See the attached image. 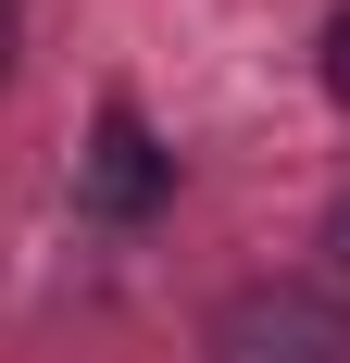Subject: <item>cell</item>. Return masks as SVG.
Wrapping results in <instances>:
<instances>
[{"label":"cell","instance_id":"1","mask_svg":"<svg viewBox=\"0 0 350 363\" xmlns=\"http://www.w3.org/2000/svg\"><path fill=\"white\" fill-rule=\"evenodd\" d=\"M201 351L213 363H350V301L313 276H250V289L213 301Z\"/></svg>","mask_w":350,"mask_h":363},{"label":"cell","instance_id":"2","mask_svg":"<svg viewBox=\"0 0 350 363\" xmlns=\"http://www.w3.org/2000/svg\"><path fill=\"white\" fill-rule=\"evenodd\" d=\"M163 188H175V150L138 125V101H101V138L75 150V201L101 225H138V213H163Z\"/></svg>","mask_w":350,"mask_h":363},{"label":"cell","instance_id":"3","mask_svg":"<svg viewBox=\"0 0 350 363\" xmlns=\"http://www.w3.org/2000/svg\"><path fill=\"white\" fill-rule=\"evenodd\" d=\"M313 75H325V101L350 113V0H338V13H325V38H313Z\"/></svg>","mask_w":350,"mask_h":363},{"label":"cell","instance_id":"4","mask_svg":"<svg viewBox=\"0 0 350 363\" xmlns=\"http://www.w3.org/2000/svg\"><path fill=\"white\" fill-rule=\"evenodd\" d=\"M13 63H26V0H0V88H13Z\"/></svg>","mask_w":350,"mask_h":363},{"label":"cell","instance_id":"5","mask_svg":"<svg viewBox=\"0 0 350 363\" xmlns=\"http://www.w3.org/2000/svg\"><path fill=\"white\" fill-rule=\"evenodd\" d=\"M325 251H338V276H350V188H338V213H325Z\"/></svg>","mask_w":350,"mask_h":363}]
</instances>
